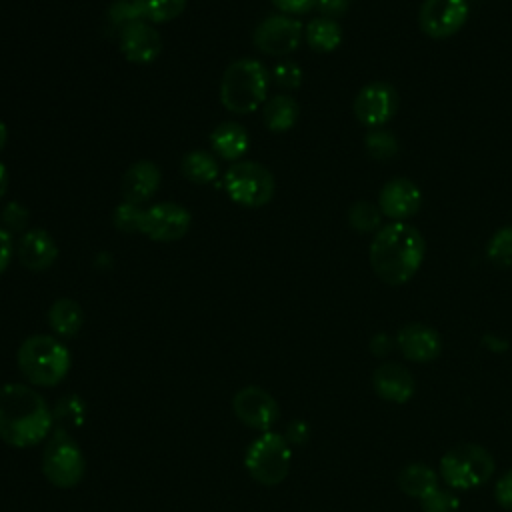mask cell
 <instances>
[{"label": "cell", "instance_id": "cell-1", "mask_svg": "<svg viewBox=\"0 0 512 512\" xmlns=\"http://www.w3.org/2000/svg\"><path fill=\"white\" fill-rule=\"evenodd\" d=\"M426 254V242L420 230L408 222H390L382 226L368 250L374 274L388 286H402L420 270Z\"/></svg>", "mask_w": 512, "mask_h": 512}, {"label": "cell", "instance_id": "cell-2", "mask_svg": "<svg viewBox=\"0 0 512 512\" xmlns=\"http://www.w3.org/2000/svg\"><path fill=\"white\" fill-rule=\"evenodd\" d=\"M54 424L44 398L26 384L0 388V438L16 448H30L44 440Z\"/></svg>", "mask_w": 512, "mask_h": 512}, {"label": "cell", "instance_id": "cell-3", "mask_svg": "<svg viewBox=\"0 0 512 512\" xmlns=\"http://www.w3.org/2000/svg\"><path fill=\"white\" fill-rule=\"evenodd\" d=\"M268 70L254 58L234 60L222 74L220 100L234 114H250L258 110L268 92Z\"/></svg>", "mask_w": 512, "mask_h": 512}, {"label": "cell", "instance_id": "cell-4", "mask_svg": "<svg viewBox=\"0 0 512 512\" xmlns=\"http://www.w3.org/2000/svg\"><path fill=\"white\" fill-rule=\"evenodd\" d=\"M18 368L22 376L34 386H54L70 370V352L54 336H28L18 348Z\"/></svg>", "mask_w": 512, "mask_h": 512}, {"label": "cell", "instance_id": "cell-5", "mask_svg": "<svg viewBox=\"0 0 512 512\" xmlns=\"http://www.w3.org/2000/svg\"><path fill=\"white\" fill-rule=\"evenodd\" d=\"M494 470V456L484 446L472 442L456 444L440 458V476L456 490H470L486 484Z\"/></svg>", "mask_w": 512, "mask_h": 512}, {"label": "cell", "instance_id": "cell-6", "mask_svg": "<svg viewBox=\"0 0 512 512\" xmlns=\"http://www.w3.org/2000/svg\"><path fill=\"white\" fill-rule=\"evenodd\" d=\"M292 462V448L286 436L278 432H262L244 454V466L248 474L264 484V486H276L280 484L288 472Z\"/></svg>", "mask_w": 512, "mask_h": 512}, {"label": "cell", "instance_id": "cell-7", "mask_svg": "<svg viewBox=\"0 0 512 512\" xmlns=\"http://www.w3.org/2000/svg\"><path fill=\"white\" fill-rule=\"evenodd\" d=\"M42 472L46 480L58 488H72L82 480L86 472L84 454L64 428L52 432L42 452Z\"/></svg>", "mask_w": 512, "mask_h": 512}, {"label": "cell", "instance_id": "cell-8", "mask_svg": "<svg viewBox=\"0 0 512 512\" xmlns=\"http://www.w3.org/2000/svg\"><path fill=\"white\" fill-rule=\"evenodd\" d=\"M224 188L228 196L246 208H260L274 196L276 184L272 172L252 160L232 164L224 174Z\"/></svg>", "mask_w": 512, "mask_h": 512}, {"label": "cell", "instance_id": "cell-9", "mask_svg": "<svg viewBox=\"0 0 512 512\" xmlns=\"http://www.w3.org/2000/svg\"><path fill=\"white\" fill-rule=\"evenodd\" d=\"M398 92L390 82H370L360 88L354 98L352 110L360 124L368 128H378L390 122L398 112Z\"/></svg>", "mask_w": 512, "mask_h": 512}, {"label": "cell", "instance_id": "cell-10", "mask_svg": "<svg viewBox=\"0 0 512 512\" xmlns=\"http://www.w3.org/2000/svg\"><path fill=\"white\" fill-rule=\"evenodd\" d=\"M470 14L466 0H424L418 10L420 30L434 40L454 36Z\"/></svg>", "mask_w": 512, "mask_h": 512}, {"label": "cell", "instance_id": "cell-11", "mask_svg": "<svg viewBox=\"0 0 512 512\" xmlns=\"http://www.w3.org/2000/svg\"><path fill=\"white\" fill-rule=\"evenodd\" d=\"M304 26L288 14H272L254 30V46L268 56H288L300 46Z\"/></svg>", "mask_w": 512, "mask_h": 512}, {"label": "cell", "instance_id": "cell-12", "mask_svg": "<svg viewBox=\"0 0 512 512\" xmlns=\"http://www.w3.org/2000/svg\"><path fill=\"white\" fill-rule=\"evenodd\" d=\"M190 212L176 202H158L144 208L140 232L156 242H174L190 228Z\"/></svg>", "mask_w": 512, "mask_h": 512}, {"label": "cell", "instance_id": "cell-13", "mask_svg": "<svg viewBox=\"0 0 512 512\" xmlns=\"http://www.w3.org/2000/svg\"><path fill=\"white\" fill-rule=\"evenodd\" d=\"M232 410L240 422L262 432H268L280 416V406L274 396L258 386L240 388L234 394Z\"/></svg>", "mask_w": 512, "mask_h": 512}, {"label": "cell", "instance_id": "cell-14", "mask_svg": "<svg viewBox=\"0 0 512 512\" xmlns=\"http://www.w3.org/2000/svg\"><path fill=\"white\" fill-rule=\"evenodd\" d=\"M422 206V192L410 178L388 180L378 192V208L394 222H406Z\"/></svg>", "mask_w": 512, "mask_h": 512}, {"label": "cell", "instance_id": "cell-15", "mask_svg": "<svg viewBox=\"0 0 512 512\" xmlns=\"http://www.w3.org/2000/svg\"><path fill=\"white\" fill-rule=\"evenodd\" d=\"M120 50L134 64L154 62L162 52L160 32L146 20H136L120 28Z\"/></svg>", "mask_w": 512, "mask_h": 512}, {"label": "cell", "instance_id": "cell-16", "mask_svg": "<svg viewBox=\"0 0 512 512\" xmlns=\"http://www.w3.org/2000/svg\"><path fill=\"white\" fill-rule=\"evenodd\" d=\"M402 356L410 362H432L442 352V338L436 328L424 322H408L396 334Z\"/></svg>", "mask_w": 512, "mask_h": 512}, {"label": "cell", "instance_id": "cell-17", "mask_svg": "<svg viewBox=\"0 0 512 512\" xmlns=\"http://www.w3.org/2000/svg\"><path fill=\"white\" fill-rule=\"evenodd\" d=\"M372 386L380 398L404 404L416 392V378L406 366L398 362H384L372 372Z\"/></svg>", "mask_w": 512, "mask_h": 512}, {"label": "cell", "instance_id": "cell-18", "mask_svg": "<svg viewBox=\"0 0 512 512\" xmlns=\"http://www.w3.org/2000/svg\"><path fill=\"white\" fill-rule=\"evenodd\" d=\"M162 182V174L158 164L152 160H138L128 166V170L122 176L120 192L124 196V202L132 204H144L150 200Z\"/></svg>", "mask_w": 512, "mask_h": 512}, {"label": "cell", "instance_id": "cell-19", "mask_svg": "<svg viewBox=\"0 0 512 512\" xmlns=\"http://www.w3.org/2000/svg\"><path fill=\"white\" fill-rule=\"evenodd\" d=\"M16 254L26 268L46 270L54 264L58 256V246L46 230L34 228L22 234V238L16 244Z\"/></svg>", "mask_w": 512, "mask_h": 512}, {"label": "cell", "instance_id": "cell-20", "mask_svg": "<svg viewBox=\"0 0 512 512\" xmlns=\"http://www.w3.org/2000/svg\"><path fill=\"white\" fill-rule=\"evenodd\" d=\"M210 144H212V150L220 158H224V160H238L248 150L250 138H248V132H246V128L242 124L228 120V122L218 124L212 130Z\"/></svg>", "mask_w": 512, "mask_h": 512}, {"label": "cell", "instance_id": "cell-21", "mask_svg": "<svg viewBox=\"0 0 512 512\" xmlns=\"http://www.w3.org/2000/svg\"><path fill=\"white\" fill-rule=\"evenodd\" d=\"M398 488L410 498H424L438 488V474L424 462H410L398 474Z\"/></svg>", "mask_w": 512, "mask_h": 512}, {"label": "cell", "instance_id": "cell-22", "mask_svg": "<svg viewBox=\"0 0 512 512\" xmlns=\"http://www.w3.org/2000/svg\"><path fill=\"white\" fill-rule=\"evenodd\" d=\"M48 324L62 338L76 336L84 324V312L76 300L58 298L48 310Z\"/></svg>", "mask_w": 512, "mask_h": 512}, {"label": "cell", "instance_id": "cell-23", "mask_svg": "<svg viewBox=\"0 0 512 512\" xmlns=\"http://www.w3.org/2000/svg\"><path fill=\"white\" fill-rule=\"evenodd\" d=\"M298 114H300V108H298L296 100L288 94L272 96L268 102H264V110H262L264 124L272 132L290 130L296 124Z\"/></svg>", "mask_w": 512, "mask_h": 512}, {"label": "cell", "instance_id": "cell-24", "mask_svg": "<svg viewBox=\"0 0 512 512\" xmlns=\"http://www.w3.org/2000/svg\"><path fill=\"white\" fill-rule=\"evenodd\" d=\"M304 36H306V42L312 50L332 52L342 42V28L336 20L326 18V16H318V18H314L306 24Z\"/></svg>", "mask_w": 512, "mask_h": 512}, {"label": "cell", "instance_id": "cell-25", "mask_svg": "<svg viewBox=\"0 0 512 512\" xmlns=\"http://www.w3.org/2000/svg\"><path fill=\"white\" fill-rule=\"evenodd\" d=\"M182 174L196 184H208L218 176V162L206 150H192L182 158Z\"/></svg>", "mask_w": 512, "mask_h": 512}, {"label": "cell", "instance_id": "cell-26", "mask_svg": "<svg viewBox=\"0 0 512 512\" xmlns=\"http://www.w3.org/2000/svg\"><path fill=\"white\" fill-rule=\"evenodd\" d=\"M136 4L142 18L152 24L174 20L186 8V0H136Z\"/></svg>", "mask_w": 512, "mask_h": 512}, {"label": "cell", "instance_id": "cell-27", "mask_svg": "<svg viewBox=\"0 0 512 512\" xmlns=\"http://www.w3.org/2000/svg\"><path fill=\"white\" fill-rule=\"evenodd\" d=\"M382 212L378 206H374L372 202H366V200H358L354 202L350 208H348V224L360 232V234H366V232H378L382 226Z\"/></svg>", "mask_w": 512, "mask_h": 512}, {"label": "cell", "instance_id": "cell-28", "mask_svg": "<svg viewBox=\"0 0 512 512\" xmlns=\"http://www.w3.org/2000/svg\"><path fill=\"white\" fill-rule=\"evenodd\" d=\"M486 258L496 268H512V226L498 228L486 244Z\"/></svg>", "mask_w": 512, "mask_h": 512}, {"label": "cell", "instance_id": "cell-29", "mask_svg": "<svg viewBox=\"0 0 512 512\" xmlns=\"http://www.w3.org/2000/svg\"><path fill=\"white\" fill-rule=\"evenodd\" d=\"M366 152L374 160H390L398 154V140L392 132L388 130H372L364 138Z\"/></svg>", "mask_w": 512, "mask_h": 512}, {"label": "cell", "instance_id": "cell-30", "mask_svg": "<svg viewBox=\"0 0 512 512\" xmlns=\"http://www.w3.org/2000/svg\"><path fill=\"white\" fill-rule=\"evenodd\" d=\"M142 218H144V208H140V204H132V202H122L112 212L114 226L120 232H128V234L140 232Z\"/></svg>", "mask_w": 512, "mask_h": 512}, {"label": "cell", "instance_id": "cell-31", "mask_svg": "<svg viewBox=\"0 0 512 512\" xmlns=\"http://www.w3.org/2000/svg\"><path fill=\"white\" fill-rule=\"evenodd\" d=\"M420 510L422 512H458L460 498L450 490L436 488L424 498H420Z\"/></svg>", "mask_w": 512, "mask_h": 512}, {"label": "cell", "instance_id": "cell-32", "mask_svg": "<svg viewBox=\"0 0 512 512\" xmlns=\"http://www.w3.org/2000/svg\"><path fill=\"white\" fill-rule=\"evenodd\" d=\"M108 18L112 24L116 26H126L130 22H136V20H144L140 10H138V4L136 0H114L108 8Z\"/></svg>", "mask_w": 512, "mask_h": 512}, {"label": "cell", "instance_id": "cell-33", "mask_svg": "<svg viewBox=\"0 0 512 512\" xmlns=\"http://www.w3.org/2000/svg\"><path fill=\"white\" fill-rule=\"evenodd\" d=\"M272 78L280 88H288V90H296L302 84V68L296 62H280L274 66L272 70Z\"/></svg>", "mask_w": 512, "mask_h": 512}, {"label": "cell", "instance_id": "cell-34", "mask_svg": "<svg viewBox=\"0 0 512 512\" xmlns=\"http://www.w3.org/2000/svg\"><path fill=\"white\" fill-rule=\"evenodd\" d=\"M52 414H54V420H58V422L80 424L84 418V404L80 402L78 396H66L58 402V406Z\"/></svg>", "mask_w": 512, "mask_h": 512}, {"label": "cell", "instance_id": "cell-35", "mask_svg": "<svg viewBox=\"0 0 512 512\" xmlns=\"http://www.w3.org/2000/svg\"><path fill=\"white\" fill-rule=\"evenodd\" d=\"M2 222L8 232H22L28 222V210L18 202H10L2 212Z\"/></svg>", "mask_w": 512, "mask_h": 512}, {"label": "cell", "instance_id": "cell-36", "mask_svg": "<svg viewBox=\"0 0 512 512\" xmlns=\"http://www.w3.org/2000/svg\"><path fill=\"white\" fill-rule=\"evenodd\" d=\"M494 498H496V502H498L504 510L512 512V470L504 472V474L500 476V480L496 482Z\"/></svg>", "mask_w": 512, "mask_h": 512}, {"label": "cell", "instance_id": "cell-37", "mask_svg": "<svg viewBox=\"0 0 512 512\" xmlns=\"http://www.w3.org/2000/svg\"><path fill=\"white\" fill-rule=\"evenodd\" d=\"M350 2H352V0H318V2H316V8H318L320 16H326V18L336 20L338 16L346 14Z\"/></svg>", "mask_w": 512, "mask_h": 512}, {"label": "cell", "instance_id": "cell-38", "mask_svg": "<svg viewBox=\"0 0 512 512\" xmlns=\"http://www.w3.org/2000/svg\"><path fill=\"white\" fill-rule=\"evenodd\" d=\"M318 0H272V4L282 10L284 14H306L308 10L316 8Z\"/></svg>", "mask_w": 512, "mask_h": 512}, {"label": "cell", "instance_id": "cell-39", "mask_svg": "<svg viewBox=\"0 0 512 512\" xmlns=\"http://www.w3.org/2000/svg\"><path fill=\"white\" fill-rule=\"evenodd\" d=\"M12 252H14L12 234L6 228H0V274L8 268Z\"/></svg>", "mask_w": 512, "mask_h": 512}, {"label": "cell", "instance_id": "cell-40", "mask_svg": "<svg viewBox=\"0 0 512 512\" xmlns=\"http://www.w3.org/2000/svg\"><path fill=\"white\" fill-rule=\"evenodd\" d=\"M286 440L292 444H304L308 440V426L302 420H294L288 426V434Z\"/></svg>", "mask_w": 512, "mask_h": 512}, {"label": "cell", "instance_id": "cell-41", "mask_svg": "<svg viewBox=\"0 0 512 512\" xmlns=\"http://www.w3.org/2000/svg\"><path fill=\"white\" fill-rule=\"evenodd\" d=\"M370 350H372V354L374 356H386L390 350H392V340H390V336L388 334H376V336H372V340H370Z\"/></svg>", "mask_w": 512, "mask_h": 512}, {"label": "cell", "instance_id": "cell-42", "mask_svg": "<svg viewBox=\"0 0 512 512\" xmlns=\"http://www.w3.org/2000/svg\"><path fill=\"white\" fill-rule=\"evenodd\" d=\"M6 190H8V170H6L4 162H0V200L6 194Z\"/></svg>", "mask_w": 512, "mask_h": 512}, {"label": "cell", "instance_id": "cell-43", "mask_svg": "<svg viewBox=\"0 0 512 512\" xmlns=\"http://www.w3.org/2000/svg\"><path fill=\"white\" fill-rule=\"evenodd\" d=\"M6 142H8V128H6V124H4V120L0 118V152L4 150V146H6Z\"/></svg>", "mask_w": 512, "mask_h": 512}]
</instances>
